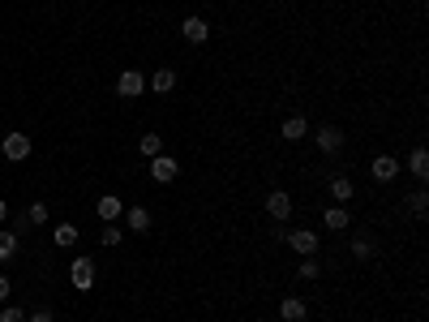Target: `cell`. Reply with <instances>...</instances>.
<instances>
[{"label":"cell","instance_id":"obj_1","mask_svg":"<svg viewBox=\"0 0 429 322\" xmlns=\"http://www.w3.org/2000/svg\"><path fill=\"white\" fill-rule=\"evenodd\" d=\"M0 151H5V159H9V164H22V159L30 155V138L22 134V129H13V134H5Z\"/></svg>","mask_w":429,"mask_h":322},{"label":"cell","instance_id":"obj_2","mask_svg":"<svg viewBox=\"0 0 429 322\" xmlns=\"http://www.w3.org/2000/svg\"><path fill=\"white\" fill-rule=\"evenodd\" d=\"M69 280H73L77 293H90V288H94V258H73Z\"/></svg>","mask_w":429,"mask_h":322},{"label":"cell","instance_id":"obj_3","mask_svg":"<svg viewBox=\"0 0 429 322\" xmlns=\"http://www.w3.org/2000/svg\"><path fill=\"white\" fill-rule=\"evenodd\" d=\"M181 176V164L172 155H155L151 159V181H159V185H172Z\"/></svg>","mask_w":429,"mask_h":322},{"label":"cell","instance_id":"obj_4","mask_svg":"<svg viewBox=\"0 0 429 322\" xmlns=\"http://www.w3.org/2000/svg\"><path fill=\"white\" fill-rule=\"evenodd\" d=\"M142 90H146V73H138V69H125V73L116 77V95H120V99H138Z\"/></svg>","mask_w":429,"mask_h":322},{"label":"cell","instance_id":"obj_5","mask_svg":"<svg viewBox=\"0 0 429 322\" xmlns=\"http://www.w3.org/2000/svg\"><path fill=\"white\" fill-rule=\"evenodd\" d=\"M400 168H404V164H400V159H395V155H378L374 164H369V176H374L378 185H391L395 176H400Z\"/></svg>","mask_w":429,"mask_h":322},{"label":"cell","instance_id":"obj_6","mask_svg":"<svg viewBox=\"0 0 429 322\" xmlns=\"http://www.w3.org/2000/svg\"><path fill=\"white\" fill-rule=\"evenodd\" d=\"M266 215H271L275 223H288V215H292V198L283 189H271L266 193Z\"/></svg>","mask_w":429,"mask_h":322},{"label":"cell","instance_id":"obj_7","mask_svg":"<svg viewBox=\"0 0 429 322\" xmlns=\"http://www.w3.org/2000/svg\"><path fill=\"white\" fill-rule=\"evenodd\" d=\"M317 151L322 155H339L343 151V129H335V125L317 129Z\"/></svg>","mask_w":429,"mask_h":322},{"label":"cell","instance_id":"obj_8","mask_svg":"<svg viewBox=\"0 0 429 322\" xmlns=\"http://www.w3.org/2000/svg\"><path fill=\"white\" fill-rule=\"evenodd\" d=\"M279 318H283V322H305V318H309V305L300 301V297H283V301H279Z\"/></svg>","mask_w":429,"mask_h":322},{"label":"cell","instance_id":"obj_9","mask_svg":"<svg viewBox=\"0 0 429 322\" xmlns=\"http://www.w3.org/2000/svg\"><path fill=\"white\" fill-rule=\"evenodd\" d=\"M181 35L189 43H206V39H211V22H206V18H185L181 22Z\"/></svg>","mask_w":429,"mask_h":322},{"label":"cell","instance_id":"obj_10","mask_svg":"<svg viewBox=\"0 0 429 322\" xmlns=\"http://www.w3.org/2000/svg\"><path fill=\"white\" fill-rule=\"evenodd\" d=\"M283 240H288V245L300 253V258H309V253H317V232H305V228H300V232H288V236H283Z\"/></svg>","mask_w":429,"mask_h":322},{"label":"cell","instance_id":"obj_11","mask_svg":"<svg viewBox=\"0 0 429 322\" xmlns=\"http://www.w3.org/2000/svg\"><path fill=\"white\" fill-rule=\"evenodd\" d=\"M146 86H151L155 95H172V90H177V69H168V64H164V69H155Z\"/></svg>","mask_w":429,"mask_h":322},{"label":"cell","instance_id":"obj_12","mask_svg":"<svg viewBox=\"0 0 429 322\" xmlns=\"http://www.w3.org/2000/svg\"><path fill=\"white\" fill-rule=\"evenodd\" d=\"M279 134H283V142H300V138L309 134V121L305 116H288V121L279 125Z\"/></svg>","mask_w":429,"mask_h":322},{"label":"cell","instance_id":"obj_13","mask_svg":"<svg viewBox=\"0 0 429 322\" xmlns=\"http://www.w3.org/2000/svg\"><path fill=\"white\" fill-rule=\"evenodd\" d=\"M94 211H99V219H103V223H112V219L125 211V202L116 198V193H107V198H99V202H94Z\"/></svg>","mask_w":429,"mask_h":322},{"label":"cell","instance_id":"obj_14","mask_svg":"<svg viewBox=\"0 0 429 322\" xmlns=\"http://www.w3.org/2000/svg\"><path fill=\"white\" fill-rule=\"evenodd\" d=\"M322 223H326L330 232H343L348 223H352V215H348L343 206H326V211H322Z\"/></svg>","mask_w":429,"mask_h":322},{"label":"cell","instance_id":"obj_15","mask_svg":"<svg viewBox=\"0 0 429 322\" xmlns=\"http://www.w3.org/2000/svg\"><path fill=\"white\" fill-rule=\"evenodd\" d=\"M408 172L417 176V181H425V176H429V155H425V147H417V151L408 155Z\"/></svg>","mask_w":429,"mask_h":322},{"label":"cell","instance_id":"obj_16","mask_svg":"<svg viewBox=\"0 0 429 322\" xmlns=\"http://www.w3.org/2000/svg\"><path fill=\"white\" fill-rule=\"evenodd\" d=\"M129 232H151V211L146 206H129Z\"/></svg>","mask_w":429,"mask_h":322},{"label":"cell","instance_id":"obj_17","mask_svg":"<svg viewBox=\"0 0 429 322\" xmlns=\"http://www.w3.org/2000/svg\"><path fill=\"white\" fill-rule=\"evenodd\" d=\"M22 223H30V228H43V223H47V202H30L26 215H22Z\"/></svg>","mask_w":429,"mask_h":322},{"label":"cell","instance_id":"obj_18","mask_svg":"<svg viewBox=\"0 0 429 322\" xmlns=\"http://www.w3.org/2000/svg\"><path fill=\"white\" fill-rule=\"evenodd\" d=\"M330 198H335V206H343L348 198H352V181H348V176H335V181H330Z\"/></svg>","mask_w":429,"mask_h":322},{"label":"cell","instance_id":"obj_19","mask_svg":"<svg viewBox=\"0 0 429 322\" xmlns=\"http://www.w3.org/2000/svg\"><path fill=\"white\" fill-rule=\"evenodd\" d=\"M138 151H142V155H146V159H155V155H164V138H159V134H146V138H142V142H138Z\"/></svg>","mask_w":429,"mask_h":322},{"label":"cell","instance_id":"obj_20","mask_svg":"<svg viewBox=\"0 0 429 322\" xmlns=\"http://www.w3.org/2000/svg\"><path fill=\"white\" fill-rule=\"evenodd\" d=\"M408 206H412V215H417V219H425V215H429V193H425V189L408 193Z\"/></svg>","mask_w":429,"mask_h":322},{"label":"cell","instance_id":"obj_21","mask_svg":"<svg viewBox=\"0 0 429 322\" xmlns=\"http://www.w3.org/2000/svg\"><path fill=\"white\" fill-rule=\"evenodd\" d=\"M52 240L60 249H69V245H77V228H73V223H60V228L52 232Z\"/></svg>","mask_w":429,"mask_h":322},{"label":"cell","instance_id":"obj_22","mask_svg":"<svg viewBox=\"0 0 429 322\" xmlns=\"http://www.w3.org/2000/svg\"><path fill=\"white\" fill-rule=\"evenodd\" d=\"M13 253H18V232H0V262H9Z\"/></svg>","mask_w":429,"mask_h":322},{"label":"cell","instance_id":"obj_23","mask_svg":"<svg viewBox=\"0 0 429 322\" xmlns=\"http://www.w3.org/2000/svg\"><path fill=\"white\" fill-rule=\"evenodd\" d=\"M99 240H103V245H107V249H116V245H120V240H125V232L116 228V223H103V232H99Z\"/></svg>","mask_w":429,"mask_h":322},{"label":"cell","instance_id":"obj_24","mask_svg":"<svg viewBox=\"0 0 429 322\" xmlns=\"http://www.w3.org/2000/svg\"><path fill=\"white\" fill-rule=\"evenodd\" d=\"M352 258H361V262H365V258H374V240L369 236H356L352 240Z\"/></svg>","mask_w":429,"mask_h":322},{"label":"cell","instance_id":"obj_25","mask_svg":"<svg viewBox=\"0 0 429 322\" xmlns=\"http://www.w3.org/2000/svg\"><path fill=\"white\" fill-rule=\"evenodd\" d=\"M317 275H322V262H317V258L309 253L305 262H300V280H317Z\"/></svg>","mask_w":429,"mask_h":322},{"label":"cell","instance_id":"obj_26","mask_svg":"<svg viewBox=\"0 0 429 322\" xmlns=\"http://www.w3.org/2000/svg\"><path fill=\"white\" fill-rule=\"evenodd\" d=\"M0 322H26V310H18V305H5V310H0Z\"/></svg>","mask_w":429,"mask_h":322},{"label":"cell","instance_id":"obj_27","mask_svg":"<svg viewBox=\"0 0 429 322\" xmlns=\"http://www.w3.org/2000/svg\"><path fill=\"white\" fill-rule=\"evenodd\" d=\"M26 322H56L52 310H35V314H26Z\"/></svg>","mask_w":429,"mask_h":322},{"label":"cell","instance_id":"obj_28","mask_svg":"<svg viewBox=\"0 0 429 322\" xmlns=\"http://www.w3.org/2000/svg\"><path fill=\"white\" fill-rule=\"evenodd\" d=\"M9 293H13V284H9L5 275H0V301H9Z\"/></svg>","mask_w":429,"mask_h":322},{"label":"cell","instance_id":"obj_29","mask_svg":"<svg viewBox=\"0 0 429 322\" xmlns=\"http://www.w3.org/2000/svg\"><path fill=\"white\" fill-rule=\"evenodd\" d=\"M5 219H9V202H5V198H0V223H5Z\"/></svg>","mask_w":429,"mask_h":322},{"label":"cell","instance_id":"obj_30","mask_svg":"<svg viewBox=\"0 0 429 322\" xmlns=\"http://www.w3.org/2000/svg\"><path fill=\"white\" fill-rule=\"evenodd\" d=\"M258 322H266V318H258Z\"/></svg>","mask_w":429,"mask_h":322}]
</instances>
